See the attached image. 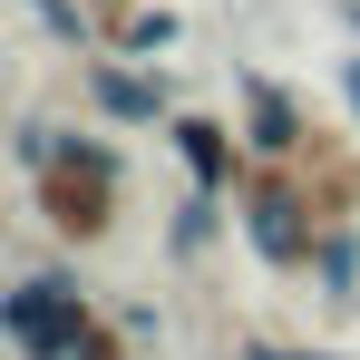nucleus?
I'll return each mask as SVG.
<instances>
[{"mask_svg":"<svg viewBox=\"0 0 360 360\" xmlns=\"http://www.w3.org/2000/svg\"><path fill=\"white\" fill-rule=\"evenodd\" d=\"M117 205H127V146H108L98 127H59V146L30 166V214L59 253H98L117 243Z\"/></svg>","mask_w":360,"mask_h":360,"instance_id":"f257e3e1","label":"nucleus"},{"mask_svg":"<svg viewBox=\"0 0 360 360\" xmlns=\"http://www.w3.org/2000/svg\"><path fill=\"white\" fill-rule=\"evenodd\" d=\"M98 321H108V311L88 302V273H78V263H30V273L0 283V341L20 360H68Z\"/></svg>","mask_w":360,"mask_h":360,"instance_id":"f03ea898","label":"nucleus"},{"mask_svg":"<svg viewBox=\"0 0 360 360\" xmlns=\"http://www.w3.org/2000/svg\"><path fill=\"white\" fill-rule=\"evenodd\" d=\"M234 234L263 273H311V243H321V205L292 166H243L234 185Z\"/></svg>","mask_w":360,"mask_h":360,"instance_id":"7ed1b4c3","label":"nucleus"},{"mask_svg":"<svg viewBox=\"0 0 360 360\" xmlns=\"http://www.w3.org/2000/svg\"><path fill=\"white\" fill-rule=\"evenodd\" d=\"M78 98H88V117H108V127H166L185 108L176 98V78H156L146 59H127V49H78Z\"/></svg>","mask_w":360,"mask_h":360,"instance_id":"20e7f679","label":"nucleus"},{"mask_svg":"<svg viewBox=\"0 0 360 360\" xmlns=\"http://www.w3.org/2000/svg\"><path fill=\"white\" fill-rule=\"evenodd\" d=\"M234 136H243L253 166H302V146H311L321 127H311V108H302L283 78L243 68V78H234Z\"/></svg>","mask_w":360,"mask_h":360,"instance_id":"39448f33","label":"nucleus"},{"mask_svg":"<svg viewBox=\"0 0 360 360\" xmlns=\"http://www.w3.org/2000/svg\"><path fill=\"white\" fill-rule=\"evenodd\" d=\"M166 146H176V166H185V185H214V195H234L243 185V136H234V117H214V108H176L166 117Z\"/></svg>","mask_w":360,"mask_h":360,"instance_id":"423d86ee","label":"nucleus"},{"mask_svg":"<svg viewBox=\"0 0 360 360\" xmlns=\"http://www.w3.org/2000/svg\"><path fill=\"white\" fill-rule=\"evenodd\" d=\"M311 302L321 311H360V214H321V243H311Z\"/></svg>","mask_w":360,"mask_h":360,"instance_id":"0eeeda50","label":"nucleus"},{"mask_svg":"<svg viewBox=\"0 0 360 360\" xmlns=\"http://www.w3.org/2000/svg\"><path fill=\"white\" fill-rule=\"evenodd\" d=\"M224 234H234V195L185 185V195H176V214H166V263H205Z\"/></svg>","mask_w":360,"mask_h":360,"instance_id":"6e6552de","label":"nucleus"},{"mask_svg":"<svg viewBox=\"0 0 360 360\" xmlns=\"http://www.w3.org/2000/svg\"><path fill=\"white\" fill-rule=\"evenodd\" d=\"M176 39H185V20L166 10V0H127V10L98 20V49H127V59H166Z\"/></svg>","mask_w":360,"mask_h":360,"instance_id":"1a4fd4ad","label":"nucleus"},{"mask_svg":"<svg viewBox=\"0 0 360 360\" xmlns=\"http://www.w3.org/2000/svg\"><path fill=\"white\" fill-rule=\"evenodd\" d=\"M292 176L311 185V205H321V214H360V156H341L331 136H311V146H302Z\"/></svg>","mask_w":360,"mask_h":360,"instance_id":"9d476101","label":"nucleus"},{"mask_svg":"<svg viewBox=\"0 0 360 360\" xmlns=\"http://www.w3.org/2000/svg\"><path fill=\"white\" fill-rule=\"evenodd\" d=\"M30 30H49L59 49H98V0H20Z\"/></svg>","mask_w":360,"mask_h":360,"instance_id":"9b49d317","label":"nucleus"},{"mask_svg":"<svg viewBox=\"0 0 360 360\" xmlns=\"http://www.w3.org/2000/svg\"><path fill=\"white\" fill-rule=\"evenodd\" d=\"M49 146H59V127H49V117H20V127H10V166H20V176H30Z\"/></svg>","mask_w":360,"mask_h":360,"instance_id":"f8f14e48","label":"nucleus"},{"mask_svg":"<svg viewBox=\"0 0 360 360\" xmlns=\"http://www.w3.org/2000/svg\"><path fill=\"white\" fill-rule=\"evenodd\" d=\"M68 360H136V341H127L117 321H98V331H88V341H78Z\"/></svg>","mask_w":360,"mask_h":360,"instance_id":"ddd939ff","label":"nucleus"},{"mask_svg":"<svg viewBox=\"0 0 360 360\" xmlns=\"http://www.w3.org/2000/svg\"><path fill=\"white\" fill-rule=\"evenodd\" d=\"M331 88H341V108H351V127H360V39L341 49V68H331Z\"/></svg>","mask_w":360,"mask_h":360,"instance_id":"4468645a","label":"nucleus"},{"mask_svg":"<svg viewBox=\"0 0 360 360\" xmlns=\"http://www.w3.org/2000/svg\"><path fill=\"white\" fill-rule=\"evenodd\" d=\"M243 360H341V351H311V341H243Z\"/></svg>","mask_w":360,"mask_h":360,"instance_id":"2eb2a0df","label":"nucleus"},{"mask_svg":"<svg viewBox=\"0 0 360 360\" xmlns=\"http://www.w3.org/2000/svg\"><path fill=\"white\" fill-rule=\"evenodd\" d=\"M117 331L127 341H156V302H117Z\"/></svg>","mask_w":360,"mask_h":360,"instance_id":"dca6fc26","label":"nucleus"},{"mask_svg":"<svg viewBox=\"0 0 360 360\" xmlns=\"http://www.w3.org/2000/svg\"><path fill=\"white\" fill-rule=\"evenodd\" d=\"M341 30H351V39H360V0H341Z\"/></svg>","mask_w":360,"mask_h":360,"instance_id":"f3484780","label":"nucleus"},{"mask_svg":"<svg viewBox=\"0 0 360 360\" xmlns=\"http://www.w3.org/2000/svg\"><path fill=\"white\" fill-rule=\"evenodd\" d=\"M108 10H127V0H98V20H108Z\"/></svg>","mask_w":360,"mask_h":360,"instance_id":"a211bd4d","label":"nucleus"},{"mask_svg":"<svg viewBox=\"0 0 360 360\" xmlns=\"http://www.w3.org/2000/svg\"><path fill=\"white\" fill-rule=\"evenodd\" d=\"M0 360H20V351H10V341H0Z\"/></svg>","mask_w":360,"mask_h":360,"instance_id":"6ab92c4d","label":"nucleus"}]
</instances>
